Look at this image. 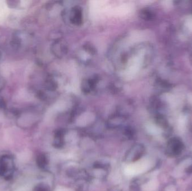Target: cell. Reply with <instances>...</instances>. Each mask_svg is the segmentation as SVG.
I'll use <instances>...</instances> for the list:
<instances>
[{
  "instance_id": "cell-3",
  "label": "cell",
  "mask_w": 192,
  "mask_h": 191,
  "mask_svg": "<svg viewBox=\"0 0 192 191\" xmlns=\"http://www.w3.org/2000/svg\"><path fill=\"white\" fill-rule=\"evenodd\" d=\"M35 191H49L48 188L44 186H39L36 187Z\"/></svg>"
},
{
  "instance_id": "cell-1",
  "label": "cell",
  "mask_w": 192,
  "mask_h": 191,
  "mask_svg": "<svg viewBox=\"0 0 192 191\" xmlns=\"http://www.w3.org/2000/svg\"><path fill=\"white\" fill-rule=\"evenodd\" d=\"M142 154V148L140 145H134L129 150L126 155V160L127 161H135L138 160L141 157Z\"/></svg>"
},
{
  "instance_id": "cell-4",
  "label": "cell",
  "mask_w": 192,
  "mask_h": 191,
  "mask_svg": "<svg viewBox=\"0 0 192 191\" xmlns=\"http://www.w3.org/2000/svg\"><path fill=\"white\" fill-rule=\"evenodd\" d=\"M110 191H120L118 188H114L112 190H111Z\"/></svg>"
},
{
  "instance_id": "cell-2",
  "label": "cell",
  "mask_w": 192,
  "mask_h": 191,
  "mask_svg": "<svg viewBox=\"0 0 192 191\" xmlns=\"http://www.w3.org/2000/svg\"><path fill=\"white\" fill-rule=\"evenodd\" d=\"M37 161V164L41 168H45L48 163L47 158L44 155H41L38 156Z\"/></svg>"
}]
</instances>
